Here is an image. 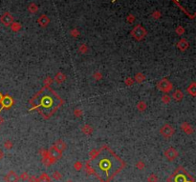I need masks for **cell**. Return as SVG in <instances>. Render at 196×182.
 Wrapping results in <instances>:
<instances>
[{
	"label": "cell",
	"instance_id": "6da1fadb",
	"mask_svg": "<svg viewBox=\"0 0 196 182\" xmlns=\"http://www.w3.org/2000/svg\"><path fill=\"white\" fill-rule=\"evenodd\" d=\"M146 34H148V32L142 25H137L131 31V36L138 41L143 40L146 36Z\"/></svg>",
	"mask_w": 196,
	"mask_h": 182
},
{
	"label": "cell",
	"instance_id": "7a4b0ae2",
	"mask_svg": "<svg viewBox=\"0 0 196 182\" xmlns=\"http://www.w3.org/2000/svg\"><path fill=\"white\" fill-rule=\"evenodd\" d=\"M157 89L159 91H161L163 93H169L171 92L173 89V85L171 84V82L168 79L166 78H163L157 83Z\"/></svg>",
	"mask_w": 196,
	"mask_h": 182
},
{
	"label": "cell",
	"instance_id": "3957f363",
	"mask_svg": "<svg viewBox=\"0 0 196 182\" xmlns=\"http://www.w3.org/2000/svg\"><path fill=\"white\" fill-rule=\"evenodd\" d=\"M160 134L165 138H170L175 134V129L170 124H165L160 129Z\"/></svg>",
	"mask_w": 196,
	"mask_h": 182
},
{
	"label": "cell",
	"instance_id": "277c9868",
	"mask_svg": "<svg viewBox=\"0 0 196 182\" xmlns=\"http://www.w3.org/2000/svg\"><path fill=\"white\" fill-rule=\"evenodd\" d=\"M0 21H1V23L4 26L9 27V26H11L12 23H14V16L12 15L11 12H6L1 15V17H0Z\"/></svg>",
	"mask_w": 196,
	"mask_h": 182
},
{
	"label": "cell",
	"instance_id": "5b68a950",
	"mask_svg": "<svg viewBox=\"0 0 196 182\" xmlns=\"http://www.w3.org/2000/svg\"><path fill=\"white\" fill-rule=\"evenodd\" d=\"M178 155H179L178 151L173 147L166 149V150L165 151V157H166V159H168V161L175 160V159L178 157Z\"/></svg>",
	"mask_w": 196,
	"mask_h": 182
},
{
	"label": "cell",
	"instance_id": "8992f818",
	"mask_svg": "<svg viewBox=\"0 0 196 182\" xmlns=\"http://www.w3.org/2000/svg\"><path fill=\"white\" fill-rule=\"evenodd\" d=\"M48 155H49V157L53 158L54 160H57V159H60L61 157L62 152L58 150V149H57V147H55V145H52L50 149H49Z\"/></svg>",
	"mask_w": 196,
	"mask_h": 182
},
{
	"label": "cell",
	"instance_id": "52a82bcc",
	"mask_svg": "<svg viewBox=\"0 0 196 182\" xmlns=\"http://www.w3.org/2000/svg\"><path fill=\"white\" fill-rule=\"evenodd\" d=\"M4 179L6 182H18L19 175L16 174L15 171H10L9 173L6 174Z\"/></svg>",
	"mask_w": 196,
	"mask_h": 182
},
{
	"label": "cell",
	"instance_id": "ba28073f",
	"mask_svg": "<svg viewBox=\"0 0 196 182\" xmlns=\"http://www.w3.org/2000/svg\"><path fill=\"white\" fill-rule=\"evenodd\" d=\"M37 23L39 24V26L42 28H46L47 26L49 25V23H50V19H49V17L46 15V14H42L38 17L37 19Z\"/></svg>",
	"mask_w": 196,
	"mask_h": 182
},
{
	"label": "cell",
	"instance_id": "9c48e42d",
	"mask_svg": "<svg viewBox=\"0 0 196 182\" xmlns=\"http://www.w3.org/2000/svg\"><path fill=\"white\" fill-rule=\"evenodd\" d=\"M188 47H189V43L187 41V39H185V38H182V39L179 40V42L177 43V48L181 52L187 51L188 49Z\"/></svg>",
	"mask_w": 196,
	"mask_h": 182
},
{
	"label": "cell",
	"instance_id": "30bf717a",
	"mask_svg": "<svg viewBox=\"0 0 196 182\" xmlns=\"http://www.w3.org/2000/svg\"><path fill=\"white\" fill-rule=\"evenodd\" d=\"M14 101H12V97H10L8 95H6L4 97H2V100H1V105H2V109L3 108H10Z\"/></svg>",
	"mask_w": 196,
	"mask_h": 182
},
{
	"label": "cell",
	"instance_id": "8fae6325",
	"mask_svg": "<svg viewBox=\"0 0 196 182\" xmlns=\"http://www.w3.org/2000/svg\"><path fill=\"white\" fill-rule=\"evenodd\" d=\"M181 129L184 131L187 135H192L194 132L193 127H192L190 124H188V122H184L181 124Z\"/></svg>",
	"mask_w": 196,
	"mask_h": 182
},
{
	"label": "cell",
	"instance_id": "7c38bea8",
	"mask_svg": "<svg viewBox=\"0 0 196 182\" xmlns=\"http://www.w3.org/2000/svg\"><path fill=\"white\" fill-rule=\"evenodd\" d=\"M184 93L182 92L180 90H176L174 93H172V98L175 100V101L177 102H180L182 101L183 99H184Z\"/></svg>",
	"mask_w": 196,
	"mask_h": 182
},
{
	"label": "cell",
	"instance_id": "4fadbf2b",
	"mask_svg": "<svg viewBox=\"0 0 196 182\" xmlns=\"http://www.w3.org/2000/svg\"><path fill=\"white\" fill-rule=\"evenodd\" d=\"M54 80H55L57 84H61V83H63L65 80H66V76H65V74H64L63 73H61V71H60V73H55V79H54Z\"/></svg>",
	"mask_w": 196,
	"mask_h": 182
},
{
	"label": "cell",
	"instance_id": "5bb4252c",
	"mask_svg": "<svg viewBox=\"0 0 196 182\" xmlns=\"http://www.w3.org/2000/svg\"><path fill=\"white\" fill-rule=\"evenodd\" d=\"M55 147H57V149H58L61 152H62L65 149L67 148V146H66V143H65L64 141H62L61 139H58V140H57L55 141V143L54 144Z\"/></svg>",
	"mask_w": 196,
	"mask_h": 182
},
{
	"label": "cell",
	"instance_id": "9a60e30c",
	"mask_svg": "<svg viewBox=\"0 0 196 182\" xmlns=\"http://www.w3.org/2000/svg\"><path fill=\"white\" fill-rule=\"evenodd\" d=\"M187 92L191 96H196V84L195 82H192L190 85L187 88Z\"/></svg>",
	"mask_w": 196,
	"mask_h": 182
},
{
	"label": "cell",
	"instance_id": "2e32d148",
	"mask_svg": "<svg viewBox=\"0 0 196 182\" xmlns=\"http://www.w3.org/2000/svg\"><path fill=\"white\" fill-rule=\"evenodd\" d=\"M93 131H94L93 128L90 125H88V124H86V125H84V126L81 127V132H82L83 134L86 135H91L93 133Z\"/></svg>",
	"mask_w": 196,
	"mask_h": 182
},
{
	"label": "cell",
	"instance_id": "e0dca14e",
	"mask_svg": "<svg viewBox=\"0 0 196 182\" xmlns=\"http://www.w3.org/2000/svg\"><path fill=\"white\" fill-rule=\"evenodd\" d=\"M145 76L143 73H138L135 74V77H134V80L136 81L137 83H143V81L145 80Z\"/></svg>",
	"mask_w": 196,
	"mask_h": 182
},
{
	"label": "cell",
	"instance_id": "ac0fdd59",
	"mask_svg": "<svg viewBox=\"0 0 196 182\" xmlns=\"http://www.w3.org/2000/svg\"><path fill=\"white\" fill-rule=\"evenodd\" d=\"M136 108L138 109V111H140V112H145L146 110V108H148V105H146V103L145 101L141 100V101H139L138 103H137Z\"/></svg>",
	"mask_w": 196,
	"mask_h": 182
},
{
	"label": "cell",
	"instance_id": "d6986e66",
	"mask_svg": "<svg viewBox=\"0 0 196 182\" xmlns=\"http://www.w3.org/2000/svg\"><path fill=\"white\" fill-rule=\"evenodd\" d=\"M38 182H51V177L46 173H43L38 177Z\"/></svg>",
	"mask_w": 196,
	"mask_h": 182
},
{
	"label": "cell",
	"instance_id": "ffe728a7",
	"mask_svg": "<svg viewBox=\"0 0 196 182\" xmlns=\"http://www.w3.org/2000/svg\"><path fill=\"white\" fill-rule=\"evenodd\" d=\"M28 11L31 12V14H37L38 12V7L37 4L35 3H31L30 5L28 6Z\"/></svg>",
	"mask_w": 196,
	"mask_h": 182
},
{
	"label": "cell",
	"instance_id": "44dd1931",
	"mask_svg": "<svg viewBox=\"0 0 196 182\" xmlns=\"http://www.w3.org/2000/svg\"><path fill=\"white\" fill-rule=\"evenodd\" d=\"M78 52L82 54H85L88 52V47L86 44H80V47H78Z\"/></svg>",
	"mask_w": 196,
	"mask_h": 182
},
{
	"label": "cell",
	"instance_id": "7402d4cb",
	"mask_svg": "<svg viewBox=\"0 0 196 182\" xmlns=\"http://www.w3.org/2000/svg\"><path fill=\"white\" fill-rule=\"evenodd\" d=\"M11 28H12V30L14 32H18V31H20L21 25L19 23H17V22H14V23L11 25Z\"/></svg>",
	"mask_w": 196,
	"mask_h": 182
},
{
	"label": "cell",
	"instance_id": "603a6c76",
	"mask_svg": "<svg viewBox=\"0 0 196 182\" xmlns=\"http://www.w3.org/2000/svg\"><path fill=\"white\" fill-rule=\"evenodd\" d=\"M52 177L55 180H60L61 178H62V174H61L58 171H55L53 173V174H52Z\"/></svg>",
	"mask_w": 196,
	"mask_h": 182
},
{
	"label": "cell",
	"instance_id": "cb8c5ba5",
	"mask_svg": "<svg viewBox=\"0 0 196 182\" xmlns=\"http://www.w3.org/2000/svg\"><path fill=\"white\" fill-rule=\"evenodd\" d=\"M158 177H157L156 174H149L148 175V182H158Z\"/></svg>",
	"mask_w": 196,
	"mask_h": 182
},
{
	"label": "cell",
	"instance_id": "d4e9b609",
	"mask_svg": "<svg viewBox=\"0 0 196 182\" xmlns=\"http://www.w3.org/2000/svg\"><path fill=\"white\" fill-rule=\"evenodd\" d=\"M170 101H171V97L168 95H164L162 96V102L164 104H168Z\"/></svg>",
	"mask_w": 196,
	"mask_h": 182
},
{
	"label": "cell",
	"instance_id": "484cf974",
	"mask_svg": "<svg viewBox=\"0 0 196 182\" xmlns=\"http://www.w3.org/2000/svg\"><path fill=\"white\" fill-rule=\"evenodd\" d=\"M12 146H14V143H12L11 140H6L4 142V147L7 149V150H11L12 148Z\"/></svg>",
	"mask_w": 196,
	"mask_h": 182
},
{
	"label": "cell",
	"instance_id": "4316f807",
	"mask_svg": "<svg viewBox=\"0 0 196 182\" xmlns=\"http://www.w3.org/2000/svg\"><path fill=\"white\" fill-rule=\"evenodd\" d=\"M134 82H135V80H134V78H132V77H127L125 80V83L126 86H132Z\"/></svg>",
	"mask_w": 196,
	"mask_h": 182
},
{
	"label": "cell",
	"instance_id": "83f0119b",
	"mask_svg": "<svg viewBox=\"0 0 196 182\" xmlns=\"http://www.w3.org/2000/svg\"><path fill=\"white\" fill-rule=\"evenodd\" d=\"M93 76H94V79H95V80H97V81H99V80H100V79H103V73H100V71H97V73H95L93 74Z\"/></svg>",
	"mask_w": 196,
	"mask_h": 182
},
{
	"label": "cell",
	"instance_id": "f1b7e54d",
	"mask_svg": "<svg viewBox=\"0 0 196 182\" xmlns=\"http://www.w3.org/2000/svg\"><path fill=\"white\" fill-rule=\"evenodd\" d=\"M82 113H83V111L81 109L77 108V109L74 110V115H76L77 117H80V116H81V115H82Z\"/></svg>",
	"mask_w": 196,
	"mask_h": 182
},
{
	"label": "cell",
	"instance_id": "f546056e",
	"mask_svg": "<svg viewBox=\"0 0 196 182\" xmlns=\"http://www.w3.org/2000/svg\"><path fill=\"white\" fill-rule=\"evenodd\" d=\"M70 34H71V36H73L74 38H76V37L78 36V35H80V32H78L77 29H73V30L70 32Z\"/></svg>",
	"mask_w": 196,
	"mask_h": 182
},
{
	"label": "cell",
	"instance_id": "4dcf8cb0",
	"mask_svg": "<svg viewBox=\"0 0 196 182\" xmlns=\"http://www.w3.org/2000/svg\"><path fill=\"white\" fill-rule=\"evenodd\" d=\"M145 163H143V162L142 161V160H140V161H138L136 163V167L139 169V170H143V169H145Z\"/></svg>",
	"mask_w": 196,
	"mask_h": 182
},
{
	"label": "cell",
	"instance_id": "1f68e13d",
	"mask_svg": "<svg viewBox=\"0 0 196 182\" xmlns=\"http://www.w3.org/2000/svg\"><path fill=\"white\" fill-rule=\"evenodd\" d=\"M126 21L128 22L129 24H132L134 21H135V16H134L133 14H129L128 16H127L126 18Z\"/></svg>",
	"mask_w": 196,
	"mask_h": 182
},
{
	"label": "cell",
	"instance_id": "d6a6232c",
	"mask_svg": "<svg viewBox=\"0 0 196 182\" xmlns=\"http://www.w3.org/2000/svg\"><path fill=\"white\" fill-rule=\"evenodd\" d=\"M176 32H177V34H179V35L184 34L185 29L183 28V27H181V26H179V27H177V29H176Z\"/></svg>",
	"mask_w": 196,
	"mask_h": 182
},
{
	"label": "cell",
	"instance_id": "836d02e7",
	"mask_svg": "<svg viewBox=\"0 0 196 182\" xmlns=\"http://www.w3.org/2000/svg\"><path fill=\"white\" fill-rule=\"evenodd\" d=\"M20 177L21 179H23V180L26 181V180H28V179H29V177H29V174H28L27 172H24V173H22V174H20V177Z\"/></svg>",
	"mask_w": 196,
	"mask_h": 182
},
{
	"label": "cell",
	"instance_id": "e575fe53",
	"mask_svg": "<svg viewBox=\"0 0 196 182\" xmlns=\"http://www.w3.org/2000/svg\"><path fill=\"white\" fill-rule=\"evenodd\" d=\"M53 79L51 78V77H47V78H45L44 79V84L46 86H50V85H52V83H53Z\"/></svg>",
	"mask_w": 196,
	"mask_h": 182
},
{
	"label": "cell",
	"instance_id": "d590c367",
	"mask_svg": "<svg viewBox=\"0 0 196 182\" xmlns=\"http://www.w3.org/2000/svg\"><path fill=\"white\" fill-rule=\"evenodd\" d=\"M74 168L76 169L77 171H80L81 168H82V164L80 163V162H76V163L74 164Z\"/></svg>",
	"mask_w": 196,
	"mask_h": 182
},
{
	"label": "cell",
	"instance_id": "8d00e7d4",
	"mask_svg": "<svg viewBox=\"0 0 196 182\" xmlns=\"http://www.w3.org/2000/svg\"><path fill=\"white\" fill-rule=\"evenodd\" d=\"M152 16H153V17H154L155 19H158V18L161 17V12L156 11V12H153V14H152Z\"/></svg>",
	"mask_w": 196,
	"mask_h": 182
},
{
	"label": "cell",
	"instance_id": "74e56055",
	"mask_svg": "<svg viewBox=\"0 0 196 182\" xmlns=\"http://www.w3.org/2000/svg\"><path fill=\"white\" fill-rule=\"evenodd\" d=\"M28 180H29V182H38V178L35 177V175H33V177H29Z\"/></svg>",
	"mask_w": 196,
	"mask_h": 182
},
{
	"label": "cell",
	"instance_id": "f35d334b",
	"mask_svg": "<svg viewBox=\"0 0 196 182\" xmlns=\"http://www.w3.org/2000/svg\"><path fill=\"white\" fill-rule=\"evenodd\" d=\"M3 157H4V152H3V151L0 149V160H1Z\"/></svg>",
	"mask_w": 196,
	"mask_h": 182
},
{
	"label": "cell",
	"instance_id": "ab89813d",
	"mask_svg": "<svg viewBox=\"0 0 196 182\" xmlns=\"http://www.w3.org/2000/svg\"><path fill=\"white\" fill-rule=\"evenodd\" d=\"M3 122H4V119H3V117L1 115H0V126H1L3 124Z\"/></svg>",
	"mask_w": 196,
	"mask_h": 182
},
{
	"label": "cell",
	"instance_id": "60d3db41",
	"mask_svg": "<svg viewBox=\"0 0 196 182\" xmlns=\"http://www.w3.org/2000/svg\"><path fill=\"white\" fill-rule=\"evenodd\" d=\"M2 97H3V96H2V95H1V93H0V103H1V100H2Z\"/></svg>",
	"mask_w": 196,
	"mask_h": 182
},
{
	"label": "cell",
	"instance_id": "b9f144b4",
	"mask_svg": "<svg viewBox=\"0 0 196 182\" xmlns=\"http://www.w3.org/2000/svg\"><path fill=\"white\" fill-rule=\"evenodd\" d=\"M67 182H73V181H72V180H68Z\"/></svg>",
	"mask_w": 196,
	"mask_h": 182
}]
</instances>
